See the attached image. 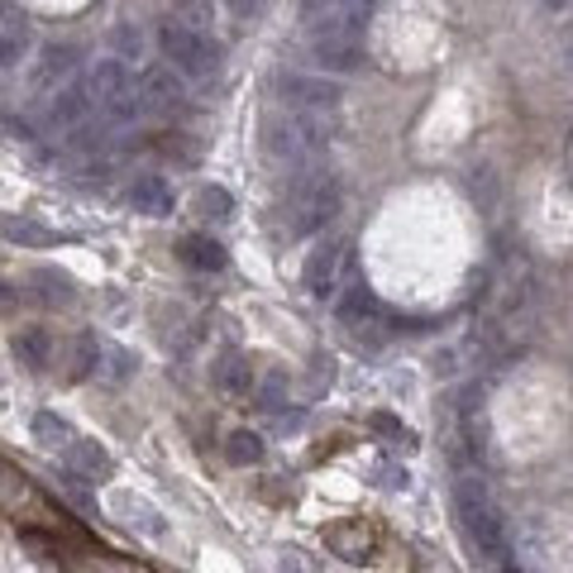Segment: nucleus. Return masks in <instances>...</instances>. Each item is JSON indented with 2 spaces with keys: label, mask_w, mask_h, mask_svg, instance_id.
I'll return each mask as SVG.
<instances>
[{
  "label": "nucleus",
  "mask_w": 573,
  "mask_h": 573,
  "mask_svg": "<svg viewBox=\"0 0 573 573\" xmlns=\"http://www.w3.org/2000/svg\"><path fill=\"white\" fill-rule=\"evenodd\" d=\"M34 282H39V302H48V306H72V302H77V286H72L68 272L39 268V272H34Z\"/></svg>",
  "instance_id": "obj_19"
},
{
  "label": "nucleus",
  "mask_w": 573,
  "mask_h": 573,
  "mask_svg": "<svg viewBox=\"0 0 573 573\" xmlns=\"http://www.w3.org/2000/svg\"><path fill=\"white\" fill-rule=\"evenodd\" d=\"M86 110H92V96H82V92H58L53 101H48V124H53V130H72V124L86 120Z\"/></svg>",
  "instance_id": "obj_16"
},
{
  "label": "nucleus",
  "mask_w": 573,
  "mask_h": 573,
  "mask_svg": "<svg viewBox=\"0 0 573 573\" xmlns=\"http://www.w3.org/2000/svg\"><path fill=\"white\" fill-rule=\"evenodd\" d=\"M130 206L139 210V216H172V186L163 178H139L130 186Z\"/></svg>",
  "instance_id": "obj_13"
},
{
  "label": "nucleus",
  "mask_w": 573,
  "mask_h": 573,
  "mask_svg": "<svg viewBox=\"0 0 573 573\" xmlns=\"http://www.w3.org/2000/svg\"><path fill=\"white\" fill-rule=\"evenodd\" d=\"M373 430H382V435H388V440H397V444H411V430H406L397 416H388V411H378V416H373Z\"/></svg>",
  "instance_id": "obj_27"
},
{
  "label": "nucleus",
  "mask_w": 573,
  "mask_h": 573,
  "mask_svg": "<svg viewBox=\"0 0 573 573\" xmlns=\"http://www.w3.org/2000/svg\"><path fill=\"white\" fill-rule=\"evenodd\" d=\"M340 210V182L330 178L320 163H306L292 178V202H286V225L292 234H316L326 230Z\"/></svg>",
  "instance_id": "obj_1"
},
{
  "label": "nucleus",
  "mask_w": 573,
  "mask_h": 573,
  "mask_svg": "<svg viewBox=\"0 0 573 573\" xmlns=\"http://www.w3.org/2000/svg\"><path fill=\"white\" fill-rule=\"evenodd\" d=\"M130 368H134V358L124 354V349H110V373H115V378H124Z\"/></svg>",
  "instance_id": "obj_32"
},
{
  "label": "nucleus",
  "mask_w": 573,
  "mask_h": 573,
  "mask_svg": "<svg viewBox=\"0 0 573 573\" xmlns=\"http://www.w3.org/2000/svg\"><path fill=\"white\" fill-rule=\"evenodd\" d=\"M110 48H115V58H144V34H139V24H115L110 29Z\"/></svg>",
  "instance_id": "obj_24"
},
{
  "label": "nucleus",
  "mask_w": 573,
  "mask_h": 573,
  "mask_svg": "<svg viewBox=\"0 0 573 573\" xmlns=\"http://www.w3.org/2000/svg\"><path fill=\"white\" fill-rule=\"evenodd\" d=\"M340 86L330 77H286V101L292 110H302V115H330L334 106H340Z\"/></svg>",
  "instance_id": "obj_8"
},
{
  "label": "nucleus",
  "mask_w": 573,
  "mask_h": 573,
  "mask_svg": "<svg viewBox=\"0 0 573 573\" xmlns=\"http://www.w3.org/2000/svg\"><path fill=\"white\" fill-rule=\"evenodd\" d=\"M86 92H92V101L106 110L110 120H130L144 110V96H139V82H134L130 62L120 58H101L92 68V77H86Z\"/></svg>",
  "instance_id": "obj_2"
},
{
  "label": "nucleus",
  "mask_w": 573,
  "mask_h": 573,
  "mask_svg": "<svg viewBox=\"0 0 573 573\" xmlns=\"http://www.w3.org/2000/svg\"><path fill=\"white\" fill-rule=\"evenodd\" d=\"M344 258H349V244H320L316 254L306 258V272H302V282H306V292L310 296H334V286H340V268H344Z\"/></svg>",
  "instance_id": "obj_7"
},
{
  "label": "nucleus",
  "mask_w": 573,
  "mask_h": 573,
  "mask_svg": "<svg viewBox=\"0 0 573 573\" xmlns=\"http://www.w3.org/2000/svg\"><path fill=\"white\" fill-rule=\"evenodd\" d=\"M15 310H20V286L0 278V320H10V316H15Z\"/></svg>",
  "instance_id": "obj_29"
},
{
  "label": "nucleus",
  "mask_w": 573,
  "mask_h": 573,
  "mask_svg": "<svg viewBox=\"0 0 573 573\" xmlns=\"http://www.w3.org/2000/svg\"><path fill=\"white\" fill-rule=\"evenodd\" d=\"M202 210L206 216H216V220H225V216H234V196L225 192V186H202Z\"/></svg>",
  "instance_id": "obj_25"
},
{
  "label": "nucleus",
  "mask_w": 573,
  "mask_h": 573,
  "mask_svg": "<svg viewBox=\"0 0 573 573\" xmlns=\"http://www.w3.org/2000/svg\"><path fill=\"white\" fill-rule=\"evenodd\" d=\"M34 440H39L44 450H72L77 435H72V426L58 416V411H39V416H34Z\"/></svg>",
  "instance_id": "obj_18"
},
{
  "label": "nucleus",
  "mask_w": 573,
  "mask_h": 573,
  "mask_svg": "<svg viewBox=\"0 0 573 573\" xmlns=\"http://www.w3.org/2000/svg\"><path fill=\"white\" fill-rule=\"evenodd\" d=\"M115 507H120V521L124 526H134V531H144V535H163V516L154 512V507L144 502V497H130V492H120L115 497Z\"/></svg>",
  "instance_id": "obj_17"
},
{
  "label": "nucleus",
  "mask_w": 573,
  "mask_h": 573,
  "mask_svg": "<svg viewBox=\"0 0 573 573\" xmlns=\"http://www.w3.org/2000/svg\"><path fill=\"white\" fill-rule=\"evenodd\" d=\"M378 488H388V492H397V488H406V468H382Z\"/></svg>",
  "instance_id": "obj_31"
},
{
  "label": "nucleus",
  "mask_w": 573,
  "mask_h": 573,
  "mask_svg": "<svg viewBox=\"0 0 573 573\" xmlns=\"http://www.w3.org/2000/svg\"><path fill=\"white\" fill-rule=\"evenodd\" d=\"M15 358L34 373H48L53 368V358H58V334L48 326H24L15 334Z\"/></svg>",
  "instance_id": "obj_10"
},
{
  "label": "nucleus",
  "mask_w": 573,
  "mask_h": 573,
  "mask_svg": "<svg viewBox=\"0 0 573 573\" xmlns=\"http://www.w3.org/2000/svg\"><path fill=\"white\" fill-rule=\"evenodd\" d=\"M72 464L96 478V473H110V454L96 440H72Z\"/></svg>",
  "instance_id": "obj_23"
},
{
  "label": "nucleus",
  "mask_w": 573,
  "mask_h": 573,
  "mask_svg": "<svg viewBox=\"0 0 573 573\" xmlns=\"http://www.w3.org/2000/svg\"><path fill=\"white\" fill-rule=\"evenodd\" d=\"M468 192H473V196H483V202H492V196H497V182H492V172H488V168H473V178H468Z\"/></svg>",
  "instance_id": "obj_28"
},
{
  "label": "nucleus",
  "mask_w": 573,
  "mask_h": 573,
  "mask_svg": "<svg viewBox=\"0 0 573 573\" xmlns=\"http://www.w3.org/2000/svg\"><path fill=\"white\" fill-rule=\"evenodd\" d=\"M225 459H230L234 468L258 464V459H264V440H258L254 430H230V440H225Z\"/></svg>",
  "instance_id": "obj_21"
},
{
  "label": "nucleus",
  "mask_w": 573,
  "mask_h": 573,
  "mask_svg": "<svg viewBox=\"0 0 573 573\" xmlns=\"http://www.w3.org/2000/svg\"><path fill=\"white\" fill-rule=\"evenodd\" d=\"M72 72H77V48L72 44H44L39 58H34L29 82H34V92H58Z\"/></svg>",
  "instance_id": "obj_9"
},
{
  "label": "nucleus",
  "mask_w": 573,
  "mask_h": 573,
  "mask_svg": "<svg viewBox=\"0 0 573 573\" xmlns=\"http://www.w3.org/2000/svg\"><path fill=\"white\" fill-rule=\"evenodd\" d=\"M0 234H5L10 244H24V248H53V244H58V234L44 230L39 220H5V225H0Z\"/></svg>",
  "instance_id": "obj_20"
},
{
  "label": "nucleus",
  "mask_w": 573,
  "mask_h": 573,
  "mask_svg": "<svg viewBox=\"0 0 573 573\" xmlns=\"http://www.w3.org/2000/svg\"><path fill=\"white\" fill-rule=\"evenodd\" d=\"M158 48H163L168 68L182 72V77H210V68H216V48H210L206 34H196L186 20H163Z\"/></svg>",
  "instance_id": "obj_4"
},
{
  "label": "nucleus",
  "mask_w": 573,
  "mask_h": 573,
  "mask_svg": "<svg viewBox=\"0 0 573 573\" xmlns=\"http://www.w3.org/2000/svg\"><path fill=\"white\" fill-rule=\"evenodd\" d=\"M139 96H144V110H154V115H172V110H182V106H186L182 72L148 68L144 77H139Z\"/></svg>",
  "instance_id": "obj_6"
},
{
  "label": "nucleus",
  "mask_w": 573,
  "mask_h": 573,
  "mask_svg": "<svg viewBox=\"0 0 573 573\" xmlns=\"http://www.w3.org/2000/svg\"><path fill=\"white\" fill-rule=\"evenodd\" d=\"M340 310H344V320H364V316H368V320H378V316H382V302L368 292L364 282H358V286H349V296L340 302Z\"/></svg>",
  "instance_id": "obj_22"
},
{
  "label": "nucleus",
  "mask_w": 573,
  "mask_h": 573,
  "mask_svg": "<svg viewBox=\"0 0 573 573\" xmlns=\"http://www.w3.org/2000/svg\"><path fill=\"white\" fill-rule=\"evenodd\" d=\"M210 378H216V388L230 397V402H244L248 392H254V364H248L244 354H225L216 364V373H210Z\"/></svg>",
  "instance_id": "obj_12"
},
{
  "label": "nucleus",
  "mask_w": 573,
  "mask_h": 573,
  "mask_svg": "<svg viewBox=\"0 0 573 573\" xmlns=\"http://www.w3.org/2000/svg\"><path fill=\"white\" fill-rule=\"evenodd\" d=\"M282 388H286L282 373H268V378H264V406H278L282 402Z\"/></svg>",
  "instance_id": "obj_30"
},
{
  "label": "nucleus",
  "mask_w": 573,
  "mask_h": 573,
  "mask_svg": "<svg viewBox=\"0 0 573 573\" xmlns=\"http://www.w3.org/2000/svg\"><path fill=\"white\" fill-rule=\"evenodd\" d=\"M454 512H459V531L468 535V545L478 554H488L497 559L507 550V540H502V521H497V512L488 507V497H483V483H459V492H454Z\"/></svg>",
  "instance_id": "obj_3"
},
{
  "label": "nucleus",
  "mask_w": 573,
  "mask_h": 573,
  "mask_svg": "<svg viewBox=\"0 0 573 573\" xmlns=\"http://www.w3.org/2000/svg\"><path fill=\"white\" fill-rule=\"evenodd\" d=\"M96 354H101V349H96L92 334H77V344H72V378H86V373L96 368Z\"/></svg>",
  "instance_id": "obj_26"
},
{
  "label": "nucleus",
  "mask_w": 573,
  "mask_h": 573,
  "mask_svg": "<svg viewBox=\"0 0 573 573\" xmlns=\"http://www.w3.org/2000/svg\"><path fill=\"white\" fill-rule=\"evenodd\" d=\"M10 20H15V10H10V5H5V0H0V29H5V24H10Z\"/></svg>",
  "instance_id": "obj_33"
},
{
  "label": "nucleus",
  "mask_w": 573,
  "mask_h": 573,
  "mask_svg": "<svg viewBox=\"0 0 573 573\" xmlns=\"http://www.w3.org/2000/svg\"><path fill=\"white\" fill-rule=\"evenodd\" d=\"M326 545L340 559H368V550H373V535H368V526L364 521H334V526H326Z\"/></svg>",
  "instance_id": "obj_11"
},
{
  "label": "nucleus",
  "mask_w": 573,
  "mask_h": 573,
  "mask_svg": "<svg viewBox=\"0 0 573 573\" xmlns=\"http://www.w3.org/2000/svg\"><path fill=\"white\" fill-rule=\"evenodd\" d=\"M310 58H316L320 72H330V77H344V72L364 68V44H358V34L326 29V34H316V39H310Z\"/></svg>",
  "instance_id": "obj_5"
},
{
  "label": "nucleus",
  "mask_w": 573,
  "mask_h": 573,
  "mask_svg": "<svg viewBox=\"0 0 573 573\" xmlns=\"http://www.w3.org/2000/svg\"><path fill=\"white\" fill-rule=\"evenodd\" d=\"M34 48V29H29V20L15 15L0 29V72H10V68H20V58Z\"/></svg>",
  "instance_id": "obj_15"
},
{
  "label": "nucleus",
  "mask_w": 573,
  "mask_h": 573,
  "mask_svg": "<svg viewBox=\"0 0 573 573\" xmlns=\"http://www.w3.org/2000/svg\"><path fill=\"white\" fill-rule=\"evenodd\" d=\"M178 258L186 268H196V272H220V268H225V248H220L216 240H206V234H186Z\"/></svg>",
  "instance_id": "obj_14"
},
{
  "label": "nucleus",
  "mask_w": 573,
  "mask_h": 573,
  "mask_svg": "<svg viewBox=\"0 0 573 573\" xmlns=\"http://www.w3.org/2000/svg\"><path fill=\"white\" fill-rule=\"evenodd\" d=\"M545 5H564V0H545Z\"/></svg>",
  "instance_id": "obj_34"
}]
</instances>
